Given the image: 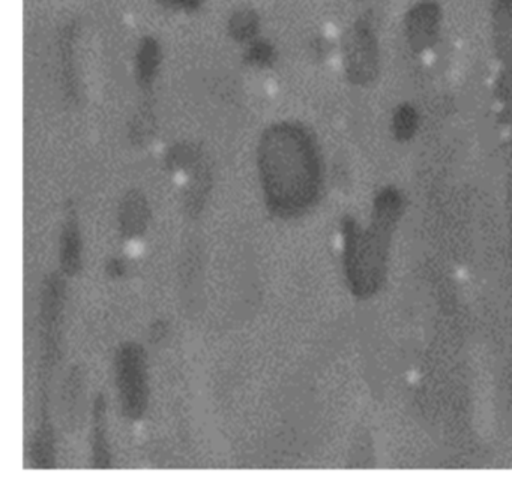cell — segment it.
I'll use <instances>...</instances> for the list:
<instances>
[{
    "mask_svg": "<svg viewBox=\"0 0 512 489\" xmlns=\"http://www.w3.org/2000/svg\"><path fill=\"white\" fill-rule=\"evenodd\" d=\"M161 8L175 14H196L202 9L205 0H155Z\"/></svg>",
    "mask_w": 512,
    "mask_h": 489,
    "instance_id": "obj_13",
    "label": "cell"
},
{
    "mask_svg": "<svg viewBox=\"0 0 512 489\" xmlns=\"http://www.w3.org/2000/svg\"><path fill=\"white\" fill-rule=\"evenodd\" d=\"M257 170L266 206L278 218L302 215L319 197V147L299 123L286 120L263 131L257 146Z\"/></svg>",
    "mask_w": 512,
    "mask_h": 489,
    "instance_id": "obj_1",
    "label": "cell"
},
{
    "mask_svg": "<svg viewBox=\"0 0 512 489\" xmlns=\"http://www.w3.org/2000/svg\"><path fill=\"white\" fill-rule=\"evenodd\" d=\"M163 63V47L155 36L146 35L137 44L134 53V75L143 90L154 86Z\"/></svg>",
    "mask_w": 512,
    "mask_h": 489,
    "instance_id": "obj_5",
    "label": "cell"
},
{
    "mask_svg": "<svg viewBox=\"0 0 512 489\" xmlns=\"http://www.w3.org/2000/svg\"><path fill=\"white\" fill-rule=\"evenodd\" d=\"M152 129V113L148 110V108H142V110L137 113L136 120H134L133 131L134 137L137 140H145L148 138L149 132Z\"/></svg>",
    "mask_w": 512,
    "mask_h": 489,
    "instance_id": "obj_14",
    "label": "cell"
},
{
    "mask_svg": "<svg viewBox=\"0 0 512 489\" xmlns=\"http://www.w3.org/2000/svg\"><path fill=\"white\" fill-rule=\"evenodd\" d=\"M31 459L34 467L52 468L55 465V440L50 423L47 422V414H44L40 429L35 432L31 446Z\"/></svg>",
    "mask_w": 512,
    "mask_h": 489,
    "instance_id": "obj_9",
    "label": "cell"
},
{
    "mask_svg": "<svg viewBox=\"0 0 512 489\" xmlns=\"http://www.w3.org/2000/svg\"><path fill=\"white\" fill-rule=\"evenodd\" d=\"M106 272L110 278H122L127 273V263H125L124 258H110L107 261Z\"/></svg>",
    "mask_w": 512,
    "mask_h": 489,
    "instance_id": "obj_15",
    "label": "cell"
},
{
    "mask_svg": "<svg viewBox=\"0 0 512 489\" xmlns=\"http://www.w3.org/2000/svg\"><path fill=\"white\" fill-rule=\"evenodd\" d=\"M344 66L347 75L356 83H368L376 77L377 42L373 27L367 21H359L344 41Z\"/></svg>",
    "mask_w": 512,
    "mask_h": 489,
    "instance_id": "obj_3",
    "label": "cell"
},
{
    "mask_svg": "<svg viewBox=\"0 0 512 489\" xmlns=\"http://www.w3.org/2000/svg\"><path fill=\"white\" fill-rule=\"evenodd\" d=\"M61 267L65 275L73 276L82 269V234L73 209L68 210L61 231Z\"/></svg>",
    "mask_w": 512,
    "mask_h": 489,
    "instance_id": "obj_6",
    "label": "cell"
},
{
    "mask_svg": "<svg viewBox=\"0 0 512 489\" xmlns=\"http://www.w3.org/2000/svg\"><path fill=\"white\" fill-rule=\"evenodd\" d=\"M419 125V114L412 105L404 104L398 108L392 117V126H394L395 134L400 138H410L415 134Z\"/></svg>",
    "mask_w": 512,
    "mask_h": 489,
    "instance_id": "obj_12",
    "label": "cell"
},
{
    "mask_svg": "<svg viewBox=\"0 0 512 489\" xmlns=\"http://www.w3.org/2000/svg\"><path fill=\"white\" fill-rule=\"evenodd\" d=\"M260 30L262 20L259 12L248 6L236 9L227 20V33L233 41L241 45H248L260 38Z\"/></svg>",
    "mask_w": 512,
    "mask_h": 489,
    "instance_id": "obj_8",
    "label": "cell"
},
{
    "mask_svg": "<svg viewBox=\"0 0 512 489\" xmlns=\"http://www.w3.org/2000/svg\"><path fill=\"white\" fill-rule=\"evenodd\" d=\"M437 11L430 5H422L413 11L409 20L410 35L416 45H427L436 35Z\"/></svg>",
    "mask_w": 512,
    "mask_h": 489,
    "instance_id": "obj_10",
    "label": "cell"
},
{
    "mask_svg": "<svg viewBox=\"0 0 512 489\" xmlns=\"http://www.w3.org/2000/svg\"><path fill=\"white\" fill-rule=\"evenodd\" d=\"M115 377L122 413L128 419H140L149 401L148 362L142 345L125 342L119 347L115 359Z\"/></svg>",
    "mask_w": 512,
    "mask_h": 489,
    "instance_id": "obj_2",
    "label": "cell"
},
{
    "mask_svg": "<svg viewBox=\"0 0 512 489\" xmlns=\"http://www.w3.org/2000/svg\"><path fill=\"white\" fill-rule=\"evenodd\" d=\"M151 209L145 195L139 191H131L122 198L119 204V230L128 239L142 236L149 225Z\"/></svg>",
    "mask_w": 512,
    "mask_h": 489,
    "instance_id": "obj_4",
    "label": "cell"
},
{
    "mask_svg": "<svg viewBox=\"0 0 512 489\" xmlns=\"http://www.w3.org/2000/svg\"><path fill=\"white\" fill-rule=\"evenodd\" d=\"M167 333H169L167 324L164 321H157V323L152 324L151 341L161 342L163 339H166Z\"/></svg>",
    "mask_w": 512,
    "mask_h": 489,
    "instance_id": "obj_16",
    "label": "cell"
},
{
    "mask_svg": "<svg viewBox=\"0 0 512 489\" xmlns=\"http://www.w3.org/2000/svg\"><path fill=\"white\" fill-rule=\"evenodd\" d=\"M244 59L253 68H271L277 60V48L268 39L257 38L245 45Z\"/></svg>",
    "mask_w": 512,
    "mask_h": 489,
    "instance_id": "obj_11",
    "label": "cell"
},
{
    "mask_svg": "<svg viewBox=\"0 0 512 489\" xmlns=\"http://www.w3.org/2000/svg\"><path fill=\"white\" fill-rule=\"evenodd\" d=\"M106 398L98 395L94 404V425H92V465L95 468L112 467V453L106 432Z\"/></svg>",
    "mask_w": 512,
    "mask_h": 489,
    "instance_id": "obj_7",
    "label": "cell"
}]
</instances>
